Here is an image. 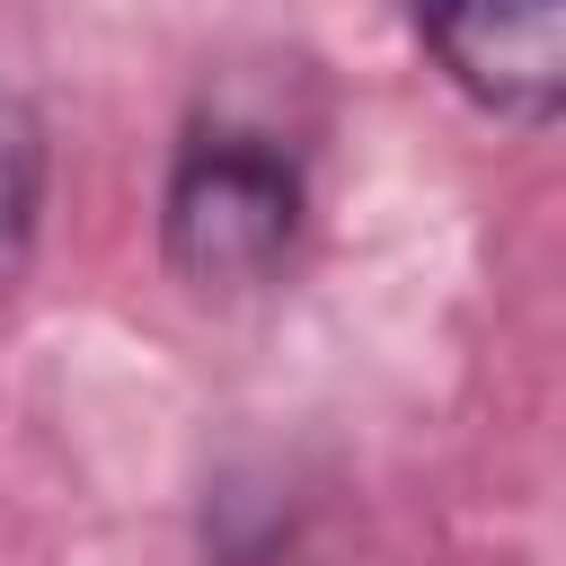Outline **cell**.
Returning <instances> with one entry per match:
<instances>
[{
	"mask_svg": "<svg viewBox=\"0 0 566 566\" xmlns=\"http://www.w3.org/2000/svg\"><path fill=\"white\" fill-rule=\"evenodd\" d=\"M301 221H310V159L292 133L230 106L177 133L159 186V256L186 292L203 301L265 292L301 248Z\"/></svg>",
	"mask_w": 566,
	"mask_h": 566,
	"instance_id": "6da1fadb",
	"label": "cell"
},
{
	"mask_svg": "<svg viewBox=\"0 0 566 566\" xmlns=\"http://www.w3.org/2000/svg\"><path fill=\"white\" fill-rule=\"evenodd\" d=\"M433 71L495 124H548L566 97V0H398Z\"/></svg>",
	"mask_w": 566,
	"mask_h": 566,
	"instance_id": "7a4b0ae2",
	"label": "cell"
},
{
	"mask_svg": "<svg viewBox=\"0 0 566 566\" xmlns=\"http://www.w3.org/2000/svg\"><path fill=\"white\" fill-rule=\"evenodd\" d=\"M44 221V115L0 80V292L27 274Z\"/></svg>",
	"mask_w": 566,
	"mask_h": 566,
	"instance_id": "3957f363",
	"label": "cell"
},
{
	"mask_svg": "<svg viewBox=\"0 0 566 566\" xmlns=\"http://www.w3.org/2000/svg\"><path fill=\"white\" fill-rule=\"evenodd\" d=\"M292 548V504H274L248 478H221L203 504V557L212 566H274Z\"/></svg>",
	"mask_w": 566,
	"mask_h": 566,
	"instance_id": "277c9868",
	"label": "cell"
}]
</instances>
